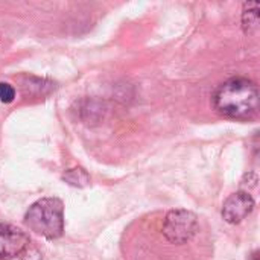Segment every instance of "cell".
Segmentation results:
<instances>
[{
  "instance_id": "obj_6",
  "label": "cell",
  "mask_w": 260,
  "mask_h": 260,
  "mask_svg": "<svg viewBox=\"0 0 260 260\" xmlns=\"http://www.w3.org/2000/svg\"><path fill=\"white\" fill-rule=\"evenodd\" d=\"M259 26V5L256 2H248L244 5L242 11V27L245 34H253Z\"/></svg>"
},
{
  "instance_id": "obj_8",
  "label": "cell",
  "mask_w": 260,
  "mask_h": 260,
  "mask_svg": "<svg viewBox=\"0 0 260 260\" xmlns=\"http://www.w3.org/2000/svg\"><path fill=\"white\" fill-rule=\"evenodd\" d=\"M15 99V88L8 82H0V101L9 104Z\"/></svg>"
},
{
  "instance_id": "obj_3",
  "label": "cell",
  "mask_w": 260,
  "mask_h": 260,
  "mask_svg": "<svg viewBox=\"0 0 260 260\" xmlns=\"http://www.w3.org/2000/svg\"><path fill=\"white\" fill-rule=\"evenodd\" d=\"M198 232V218L195 213L183 209L171 210L163 222V235L172 244H186Z\"/></svg>"
},
{
  "instance_id": "obj_2",
  "label": "cell",
  "mask_w": 260,
  "mask_h": 260,
  "mask_svg": "<svg viewBox=\"0 0 260 260\" xmlns=\"http://www.w3.org/2000/svg\"><path fill=\"white\" fill-rule=\"evenodd\" d=\"M26 225L46 239H58L64 232V204L59 198H41L24 215Z\"/></svg>"
},
{
  "instance_id": "obj_7",
  "label": "cell",
  "mask_w": 260,
  "mask_h": 260,
  "mask_svg": "<svg viewBox=\"0 0 260 260\" xmlns=\"http://www.w3.org/2000/svg\"><path fill=\"white\" fill-rule=\"evenodd\" d=\"M62 180L73 187H85L90 184V177L82 168H73V169L66 171V174L62 175Z\"/></svg>"
},
{
  "instance_id": "obj_5",
  "label": "cell",
  "mask_w": 260,
  "mask_h": 260,
  "mask_svg": "<svg viewBox=\"0 0 260 260\" xmlns=\"http://www.w3.org/2000/svg\"><path fill=\"white\" fill-rule=\"evenodd\" d=\"M254 206L256 203L248 192H236L224 201L222 218L229 224H239L254 210Z\"/></svg>"
},
{
  "instance_id": "obj_1",
  "label": "cell",
  "mask_w": 260,
  "mask_h": 260,
  "mask_svg": "<svg viewBox=\"0 0 260 260\" xmlns=\"http://www.w3.org/2000/svg\"><path fill=\"white\" fill-rule=\"evenodd\" d=\"M213 107L230 119H253L259 111V88L247 78H232L216 88Z\"/></svg>"
},
{
  "instance_id": "obj_9",
  "label": "cell",
  "mask_w": 260,
  "mask_h": 260,
  "mask_svg": "<svg viewBox=\"0 0 260 260\" xmlns=\"http://www.w3.org/2000/svg\"><path fill=\"white\" fill-rule=\"evenodd\" d=\"M251 260H259V251H254L251 254Z\"/></svg>"
},
{
  "instance_id": "obj_4",
  "label": "cell",
  "mask_w": 260,
  "mask_h": 260,
  "mask_svg": "<svg viewBox=\"0 0 260 260\" xmlns=\"http://www.w3.org/2000/svg\"><path fill=\"white\" fill-rule=\"evenodd\" d=\"M29 244L24 232L11 224H0V259L8 260L20 256Z\"/></svg>"
}]
</instances>
